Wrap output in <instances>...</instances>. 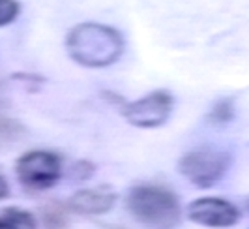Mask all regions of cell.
I'll list each match as a JSON object with an SVG mask.
<instances>
[{
    "label": "cell",
    "instance_id": "13",
    "mask_svg": "<svg viewBox=\"0 0 249 229\" xmlns=\"http://www.w3.org/2000/svg\"><path fill=\"white\" fill-rule=\"evenodd\" d=\"M8 195H10V184H8L6 177L0 173V201H2V199H6Z\"/></svg>",
    "mask_w": 249,
    "mask_h": 229
},
{
    "label": "cell",
    "instance_id": "8",
    "mask_svg": "<svg viewBox=\"0 0 249 229\" xmlns=\"http://www.w3.org/2000/svg\"><path fill=\"white\" fill-rule=\"evenodd\" d=\"M37 218L32 210L23 207H4L0 209V229H37Z\"/></svg>",
    "mask_w": 249,
    "mask_h": 229
},
{
    "label": "cell",
    "instance_id": "12",
    "mask_svg": "<svg viewBox=\"0 0 249 229\" xmlns=\"http://www.w3.org/2000/svg\"><path fill=\"white\" fill-rule=\"evenodd\" d=\"M94 173H96V166L92 162H87V160H81V162L73 164V167H71L73 182H85V180L94 177Z\"/></svg>",
    "mask_w": 249,
    "mask_h": 229
},
{
    "label": "cell",
    "instance_id": "1",
    "mask_svg": "<svg viewBox=\"0 0 249 229\" xmlns=\"http://www.w3.org/2000/svg\"><path fill=\"white\" fill-rule=\"evenodd\" d=\"M124 36L109 25L79 23L66 34V51L75 64L100 70L109 68L124 55Z\"/></svg>",
    "mask_w": 249,
    "mask_h": 229
},
{
    "label": "cell",
    "instance_id": "10",
    "mask_svg": "<svg viewBox=\"0 0 249 229\" xmlns=\"http://www.w3.org/2000/svg\"><path fill=\"white\" fill-rule=\"evenodd\" d=\"M23 134H25V126L19 120L0 116V145L15 141L17 137H21Z\"/></svg>",
    "mask_w": 249,
    "mask_h": 229
},
{
    "label": "cell",
    "instance_id": "9",
    "mask_svg": "<svg viewBox=\"0 0 249 229\" xmlns=\"http://www.w3.org/2000/svg\"><path fill=\"white\" fill-rule=\"evenodd\" d=\"M234 118H236V103L232 96H225V98H219L217 102H213L206 114V120L212 126H227Z\"/></svg>",
    "mask_w": 249,
    "mask_h": 229
},
{
    "label": "cell",
    "instance_id": "2",
    "mask_svg": "<svg viewBox=\"0 0 249 229\" xmlns=\"http://www.w3.org/2000/svg\"><path fill=\"white\" fill-rule=\"evenodd\" d=\"M125 209L146 229H176L182 222V205L175 191L161 184H135L125 195Z\"/></svg>",
    "mask_w": 249,
    "mask_h": 229
},
{
    "label": "cell",
    "instance_id": "7",
    "mask_svg": "<svg viewBox=\"0 0 249 229\" xmlns=\"http://www.w3.org/2000/svg\"><path fill=\"white\" fill-rule=\"evenodd\" d=\"M118 201V193L111 186L81 188L70 197L68 209L81 216H103L111 212Z\"/></svg>",
    "mask_w": 249,
    "mask_h": 229
},
{
    "label": "cell",
    "instance_id": "11",
    "mask_svg": "<svg viewBox=\"0 0 249 229\" xmlns=\"http://www.w3.org/2000/svg\"><path fill=\"white\" fill-rule=\"evenodd\" d=\"M19 13H21L19 0H0V28L15 23Z\"/></svg>",
    "mask_w": 249,
    "mask_h": 229
},
{
    "label": "cell",
    "instance_id": "5",
    "mask_svg": "<svg viewBox=\"0 0 249 229\" xmlns=\"http://www.w3.org/2000/svg\"><path fill=\"white\" fill-rule=\"evenodd\" d=\"M175 109V98L169 90H152L133 102L120 105V113L127 124L139 130H156L169 122Z\"/></svg>",
    "mask_w": 249,
    "mask_h": 229
},
{
    "label": "cell",
    "instance_id": "3",
    "mask_svg": "<svg viewBox=\"0 0 249 229\" xmlns=\"http://www.w3.org/2000/svg\"><path fill=\"white\" fill-rule=\"evenodd\" d=\"M232 154L223 149H195L187 151L178 160V173L199 190H210L229 173Z\"/></svg>",
    "mask_w": 249,
    "mask_h": 229
},
{
    "label": "cell",
    "instance_id": "4",
    "mask_svg": "<svg viewBox=\"0 0 249 229\" xmlns=\"http://www.w3.org/2000/svg\"><path fill=\"white\" fill-rule=\"evenodd\" d=\"M15 177L28 191L51 190L64 177L62 156L45 149L26 151L15 162Z\"/></svg>",
    "mask_w": 249,
    "mask_h": 229
},
{
    "label": "cell",
    "instance_id": "6",
    "mask_svg": "<svg viewBox=\"0 0 249 229\" xmlns=\"http://www.w3.org/2000/svg\"><path fill=\"white\" fill-rule=\"evenodd\" d=\"M186 216L189 222H193L195 226L208 229H231L234 228L242 212L236 205L223 197H197L187 205Z\"/></svg>",
    "mask_w": 249,
    "mask_h": 229
}]
</instances>
